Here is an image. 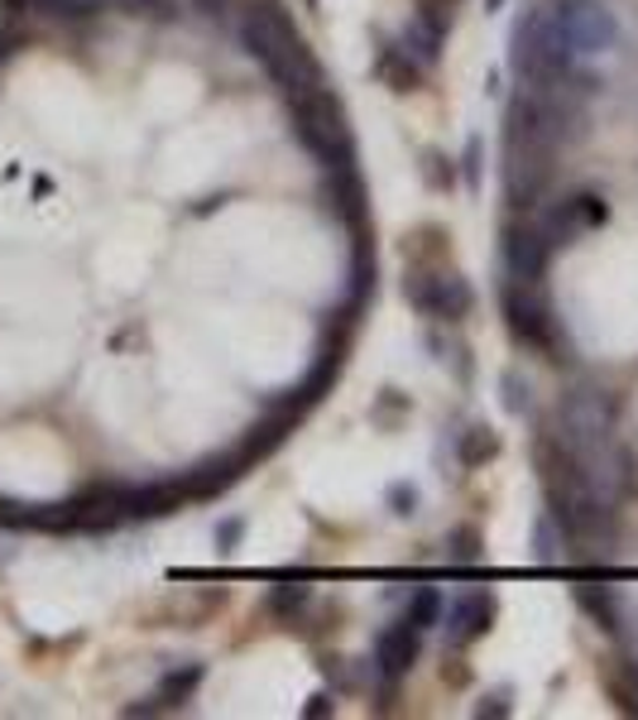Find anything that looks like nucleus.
Listing matches in <instances>:
<instances>
[{"label": "nucleus", "instance_id": "obj_1", "mask_svg": "<svg viewBox=\"0 0 638 720\" xmlns=\"http://www.w3.org/2000/svg\"><path fill=\"white\" fill-rule=\"evenodd\" d=\"M562 423V446L576 461V471L586 475V485L596 490L605 504H615L629 490V456L615 438V403L605 389H576L567 394L557 413Z\"/></svg>", "mask_w": 638, "mask_h": 720}, {"label": "nucleus", "instance_id": "obj_2", "mask_svg": "<svg viewBox=\"0 0 638 720\" xmlns=\"http://www.w3.org/2000/svg\"><path fill=\"white\" fill-rule=\"evenodd\" d=\"M514 63L528 72L533 86H553V82H567L572 78L576 53H572L567 34H562L557 14L533 10L528 20L518 24V34H514Z\"/></svg>", "mask_w": 638, "mask_h": 720}, {"label": "nucleus", "instance_id": "obj_3", "mask_svg": "<svg viewBox=\"0 0 638 720\" xmlns=\"http://www.w3.org/2000/svg\"><path fill=\"white\" fill-rule=\"evenodd\" d=\"M557 24H562V34H567L576 58H596L605 49H615V39H619L615 14L605 10L600 0H562Z\"/></svg>", "mask_w": 638, "mask_h": 720}, {"label": "nucleus", "instance_id": "obj_4", "mask_svg": "<svg viewBox=\"0 0 638 720\" xmlns=\"http://www.w3.org/2000/svg\"><path fill=\"white\" fill-rule=\"evenodd\" d=\"M403 294H409V302L418 312H428V317H446V322H456V317H466L471 312V284L461 279V274L452 269H442V274H413L409 284H403Z\"/></svg>", "mask_w": 638, "mask_h": 720}, {"label": "nucleus", "instance_id": "obj_5", "mask_svg": "<svg viewBox=\"0 0 638 720\" xmlns=\"http://www.w3.org/2000/svg\"><path fill=\"white\" fill-rule=\"evenodd\" d=\"M298 130L302 140L312 144L322 158H346L351 154V135H346V121H341V106L331 101L327 92H317L308 101H298Z\"/></svg>", "mask_w": 638, "mask_h": 720}, {"label": "nucleus", "instance_id": "obj_6", "mask_svg": "<svg viewBox=\"0 0 638 720\" xmlns=\"http://www.w3.org/2000/svg\"><path fill=\"white\" fill-rule=\"evenodd\" d=\"M504 308H510V327L524 337L528 346H553L557 341V322H553V308H547L543 288L538 284H524V279H510V294H504Z\"/></svg>", "mask_w": 638, "mask_h": 720}, {"label": "nucleus", "instance_id": "obj_7", "mask_svg": "<svg viewBox=\"0 0 638 720\" xmlns=\"http://www.w3.org/2000/svg\"><path fill=\"white\" fill-rule=\"evenodd\" d=\"M240 39L250 43V53H259L265 63H274L279 53H288L298 43V34H294V20L279 10V6H259V10H250L245 14V24H240Z\"/></svg>", "mask_w": 638, "mask_h": 720}, {"label": "nucleus", "instance_id": "obj_8", "mask_svg": "<svg viewBox=\"0 0 638 720\" xmlns=\"http://www.w3.org/2000/svg\"><path fill=\"white\" fill-rule=\"evenodd\" d=\"M547 255H553V240H547L538 226H514V230H510V240H504V259H510V279L543 284V274H547Z\"/></svg>", "mask_w": 638, "mask_h": 720}, {"label": "nucleus", "instance_id": "obj_9", "mask_svg": "<svg viewBox=\"0 0 638 720\" xmlns=\"http://www.w3.org/2000/svg\"><path fill=\"white\" fill-rule=\"evenodd\" d=\"M490 619H495V600H490V590H471V596H461L452 610H446V639L452 644L481 639V634L490 629Z\"/></svg>", "mask_w": 638, "mask_h": 720}, {"label": "nucleus", "instance_id": "obj_10", "mask_svg": "<svg viewBox=\"0 0 638 720\" xmlns=\"http://www.w3.org/2000/svg\"><path fill=\"white\" fill-rule=\"evenodd\" d=\"M418 634H423V629L409 625V619L380 634V644H374V662H380V672L389 677V682L413 668V658H418Z\"/></svg>", "mask_w": 638, "mask_h": 720}, {"label": "nucleus", "instance_id": "obj_11", "mask_svg": "<svg viewBox=\"0 0 638 720\" xmlns=\"http://www.w3.org/2000/svg\"><path fill=\"white\" fill-rule=\"evenodd\" d=\"M403 53H413L418 63H432V58L442 53V20L438 14H418L403 29Z\"/></svg>", "mask_w": 638, "mask_h": 720}, {"label": "nucleus", "instance_id": "obj_12", "mask_svg": "<svg viewBox=\"0 0 638 720\" xmlns=\"http://www.w3.org/2000/svg\"><path fill=\"white\" fill-rule=\"evenodd\" d=\"M576 600H582V605H586V610H590V615H596V619H600V625H605V629H619V610H615V596H610V590H605V586H600V590H590V586H582V590H576Z\"/></svg>", "mask_w": 638, "mask_h": 720}, {"label": "nucleus", "instance_id": "obj_13", "mask_svg": "<svg viewBox=\"0 0 638 720\" xmlns=\"http://www.w3.org/2000/svg\"><path fill=\"white\" fill-rule=\"evenodd\" d=\"M380 72L389 82H394V92H409V86L418 82V72H413V63H409V53H394L389 49L384 58H380Z\"/></svg>", "mask_w": 638, "mask_h": 720}, {"label": "nucleus", "instance_id": "obj_14", "mask_svg": "<svg viewBox=\"0 0 638 720\" xmlns=\"http://www.w3.org/2000/svg\"><path fill=\"white\" fill-rule=\"evenodd\" d=\"M485 456H495V432H490V428H471L466 442H461V461H466V466H481Z\"/></svg>", "mask_w": 638, "mask_h": 720}, {"label": "nucleus", "instance_id": "obj_15", "mask_svg": "<svg viewBox=\"0 0 638 720\" xmlns=\"http://www.w3.org/2000/svg\"><path fill=\"white\" fill-rule=\"evenodd\" d=\"M438 615H442V596H438V590H418L413 605H409V625L428 629V625H438Z\"/></svg>", "mask_w": 638, "mask_h": 720}, {"label": "nucleus", "instance_id": "obj_16", "mask_svg": "<svg viewBox=\"0 0 638 720\" xmlns=\"http://www.w3.org/2000/svg\"><path fill=\"white\" fill-rule=\"evenodd\" d=\"M557 547H562V543H557V518L547 514L543 524H538V553H543V562H557V557H562Z\"/></svg>", "mask_w": 638, "mask_h": 720}, {"label": "nucleus", "instance_id": "obj_17", "mask_svg": "<svg viewBox=\"0 0 638 720\" xmlns=\"http://www.w3.org/2000/svg\"><path fill=\"white\" fill-rule=\"evenodd\" d=\"M302 600H308V590H302V586H294V590H274V610H298V605Z\"/></svg>", "mask_w": 638, "mask_h": 720}, {"label": "nucleus", "instance_id": "obj_18", "mask_svg": "<svg viewBox=\"0 0 638 720\" xmlns=\"http://www.w3.org/2000/svg\"><path fill=\"white\" fill-rule=\"evenodd\" d=\"M452 543H456V547H452V557H456V562H471V557H475V533H471V528H461Z\"/></svg>", "mask_w": 638, "mask_h": 720}, {"label": "nucleus", "instance_id": "obj_19", "mask_svg": "<svg viewBox=\"0 0 638 720\" xmlns=\"http://www.w3.org/2000/svg\"><path fill=\"white\" fill-rule=\"evenodd\" d=\"M629 682H634V701H625V706H629V711H638V668L629 672Z\"/></svg>", "mask_w": 638, "mask_h": 720}]
</instances>
